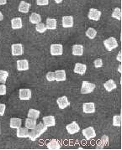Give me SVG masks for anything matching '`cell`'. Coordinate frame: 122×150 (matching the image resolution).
<instances>
[{
    "label": "cell",
    "mask_w": 122,
    "mask_h": 150,
    "mask_svg": "<svg viewBox=\"0 0 122 150\" xmlns=\"http://www.w3.org/2000/svg\"><path fill=\"white\" fill-rule=\"evenodd\" d=\"M46 129H47V127L45 126L43 122H40L39 124H36L33 129H31V132H29L28 138H30L31 141H35L41 135H42L43 133L46 131Z\"/></svg>",
    "instance_id": "1"
},
{
    "label": "cell",
    "mask_w": 122,
    "mask_h": 150,
    "mask_svg": "<svg viewBox=\"0 0 122 150\" xmlns=\"http://www.w3.org/2000/svg\"><path fill=\"white\" fill-rule=\"evenodd\" d=\"M95 89V85L88 81H83L82 87H81V93L82 94H89Z\"/></svg>",
    "instance_id": "2"
},
{
    "label": "cell",
    "mask_w": 122,
    "mask_h": 150,
    "mask_svg": "<svg viewBox=\"0 0 122 150\" xmlns=\"http://www.w3.org/2000/svg\"><path fill=\"white\" fill-rule=\"evenodd\" d=\"M104 45L105 46V48L107 49V50L111 51L113 50L114 49L117 48L118 46V42L114 37H110L109 39L105 40L104 41Z\"/></svg>",
    "instance_id": "3"
},
{
    "label": "cell",
    "mask_w": 122,
    "mask_h": 150,
    "mask_svg": "<svg viewBox=\"0 0 122 150\" xmlns=\"http://www.w3.org/2000/svg\"><path fill=\"white\" fill-rule=\"evenodd\" d=\"M83 135L87 140H90L92 138L96 137V132L93 127H88L83 130Z\"/></svg>",
    "instance_id": "4"
},
{
    "label": "cell",
    "mask_w": 122,
    "mask_h": 150,
    "mask_svg": "<svg viewBox=\"0 0 122 150\" xmlns=\"http://www.w3.org/2000/svg\"><path fill=\"white\" fill-rule=\"evenodd\" d=\"M13 55H21L24 53V47L21 44H14L11 45Z\"/></svg>",
    "instance_id": "5"
},
{
    "label": "cell",
    "mask_w": 122,
    "mask_h": 150,
    "mask_svg": "<svg viewBox=\"0 0 122 150\" xmlns=\"http://www.w3.org/2000/svg\"><path fill=\"white\" fill-rule=\"evenodd\" d=\"M101 16V12L99 10H98L96 8H90L88 11V17L91 20H94V21H98L99 20Z\"/></svg>",
    "instance_id": "6"
},
{
    "label": "cell",
    "mask_w": 122,
    "mask_h": 150,
    "mask_svg": "<svg viewBox=\"0 0 122 150\" xmlns=\"http://www.w3.org/2000/svg\"><path fill=\"white\" fill-rule=\"evenodd\" d=\"M63 52V47L61 45L54 44L51 45V54L52 55H61Z\"/></svg>",
    "instance_id": "7"
},
{
    "label": "cell",
    "mask_w": 122,
    "mask_h": 150,
    "mask_svg": "<svg viewBox=\"0 0 122 150\" xmlns=\"http://www.w3.org/2000/svg\"><path fill=\"white\" fill-rule=\"evenodd\" d=\"M19 96L20 100L28 101L31 98V91L30 89H20L19 92Z\"/></svg>",
    "instance_id": "8"
},
{
    "label": "cell",
    "mask_w": 122,
    "mask_h": 150,
    "mask_svg": "<svg viewBox=\"0 0 122 150\" xmlns=\"http://www.w3.org/2000/svg\"><path fill=\"white\" fill-rule=\"evenodd\" d=\"M66 128H67V132L70 134H75V133L79 132L80 130V127L78 126V124L76 122H73L72 123L67 125Z\"/></svg>",
    "instance_id": "9"
},
{
    "label": "cell",
    "mask_w": 122,
    "mask_h": 150,
    "mask_svg": "<svg viewBox=\"0 0 122 150\" xmlns=\"http://www.w3.org/2000/svg\"><path fill=\"white\" fill-rule=\"evenodd\" d=\"M83 111L84 113H93L95 112V105L93 102H86L83 105Z\"/></svg>",
    "instance_id": "10"
},
{
    "label": "cell",
    "mask_w": 122,
    "mask_h": 150,
    "mask_svg": "<svg viewBox=\"0 0 122 150\" xmlns=\"http://www.w3.org/2000/svg\"><path fill=\"white\" fill-rule=\"evenodd\" d=\"M56 102H57V105H58V107H59L60 109H65V108H67L70 105V102L68 101L67 97L65 96L59 97L56 100Z\"/></svg>",
    "instance_id": "11"
},
{
    "label": "cell",
    "mask_w": 122,
    "mask_h": 150,
    "mask_svg": "<svg viewBox=\"0 0 122 150\" xmlns=\"http://www.w3.org/2000/svg\"><path fill=\"white\" fill-rule=\"evenodd\" d=\"M43 123L46 127H53L56 125L55 117L53 116H46L43 117Z\"/></svg>",
    "instance_id": "12"
},
{
    "label": "cell",
    "mask_w": 122,
    "mask_h": 150,
    "mask_svg": "<svg viewBox=\"0 0 122 150\" xmlns=\"http://www.w3.org/2000/svg\"><path fill=\"white\" fill-rule=\"evenodd\" d=\"M87 71V66L82 63H77L74 66V72L79 75H84Z\"/></svg>",
    "instance_id": "13"
},
{
    "label": "cell",
    "mask_w": 122,
    "mask_h": 150,
    "mask_svg": "<svg viewBox=\"0 0 122 150\" xmlns=\"http://www.w3.org/2000/svg\"><path fill=\"white\" fill-rule=\"evenodd\" d=\"M17 69L19 71H27L29 69V62L27 60H17Z\"/></svg>",
    "instance_id": "14"
},
{
    "label": "cell",
    "mask_w": 122,
    "mask_h": 150,
    "mask_svg": "<svg viewBox=\"0 0 122 150\" xmlns=\"http://www.w3.org/2000/svg\"><path fill=\"white\" fill-rule=\"evenodd\" d=\"M55 73V81H64L67 79V74L64 70L61 71H56L54 72Z\"/></svg>",
    "instance_id": "15"
},
{
    "label": "cell",
    "mask_w": 122,
    "mask_h": 150,
    "mask_svg": "<svg viewBox=\"0 0 122 150\" xmlns=\"http://www.w3.org/2000/svg\"><path fill=\"white\" fill-rule=\"evenodd\" d=\"M62 26L64 28H71L73 26V16H64L62 18Z\"/></svg>",
    "instance_id": "16"
},
{
    "label": "cell",
    "mask_w": 122,
    "mask_h": 150,
    "mask_svg": "<svg viewBox=\"0 0 122 150\" xmlns=\"http://www.w3.org/2000/svg\"><path fill=\"white\" fill-rule=\"evenodd\" d=\"M22 26H23L22 19L20 18H14L13 19H11V27L13 30L21 29Z\"/></svg>",
    "instance_id": "17"
},
{
    "label": "cell",
    "mask_w": 122,
    "mask_h": 150,
    "mask_svg": "<svg viewBox=\"0 0 122 150\" xmlns=\"http://www.w3.org/2000/svg\"><path fill=\"white\" fill-rule=\"evenodd\" d=\"M30 8H31V4L29 3L21 1L19 5V11L20 13H27L30 10Z\"/></svg>",
    "instance_id": "18"
},
{
    "label": "cell",
    "mask_w": 122,
    "mask_h": 150,
    "mask_svg": "<svg viewBox=\"0 0 122 150\" xmlns=\"http://www.w3.org/2000/svg\"><path fill=\"white\" fill-rule=\"evenodd\" d=\"M47 149L51 150H56L61 149V144L60 143L56 140V139H52L47 144Z\"/></svg>",
    "instance_id": "19"
},
{
    "label": "cell",
    "mask_w": 122,
    "mask_h": 150,
    "mask_svg": "<svg viewBox=\"0 0 122 150\" xmlns=\"http://www.w3.org/2000/svg\"><path fill=\"white\" fill-rule=\"evenodd\" d=\"M17 137L18 138H28L29 136V131L26 127H18L17 128Z\"/></svg>",
    "instance_id": "20"
},
{
    "label": "cell",
    "mask_w": 122,
    "mask_h": 150,
    "mask_svg": "<svg viewBox=\"0 0 122 150\" xmlns=\"http://www.w3.org/2000/svg\"><path fill=\"white\" fill-rule=\"evenodd\" d=\"M104 88H105V90L107 91H113L114 89H116V83L114 81V80H109V81H107L104 85Z\"/></svg>",
    "instance_id": "21"
},
{
    "label": "cell",
    "mask_w": 122,
    "mask_h": 150,
    "mask_svg": "<svg viewBox=\"0 0 122 150\" xmlns=\"http://www.w3.org/2000/svg\"><path fill=\"white\" fill-rule=\"evenodd\" d=\"M83 46L81 45H75L73 47V55H83Z\"/></svg>",
    "instance_id": "22"
},
{
    "label": "cell",
    "mask_w": 122,
    "mask_h": 150,
    "mask_svg": "<svg viewBox=\"0 0 122 150\" xmlns=\"http://www.w3.org/2000/svg\"><path fill=\"white\" fill-rule=\"evenodd\" d=\"M46 30H56V19L48 18L46 19Z\"/></svg>",
    "instance_id": "23"
},
{
    "label": "cell",
    "mask_w": 122,
    "mask_h": 150,
    "mask_svg": "<svg viewBox=\"0 0 122 150\" xmlns=\"http://www.w3.org/2000/svg\"><path fill=\"white\" fill-rule=\"evenodd\" d=\"M41 17L39 13H32L30 16V22L32 23V24H37L39 23H41Z\"/></svg>",
    "instance_id": "24"
},
{
    "label": "cell",
    "mask_w": 122,
    "mask_h": 150,
    "mask_svg": "<svg viewBox=\"0 0 122 150\" xmlns=\"http://www.w3.org/2000/svg\"><path fill=\"white\" fill-rule=\"evenodd\" d=\"M22 124V121L19 118H11L10 119V123H9V126L11 128H18L19 127L21 126Z\"/></svg>",
    "instance_id": "25"
},
{
    "label": "cell",
    "mask_w": 122,
    "mask_h": 150,
    "mask_svg": "<svg viewBox=\"0 0 122 150\" xmlns=\"http://www.w3.org/2000/svg\"><path fill=\"white\" fill-rule=\"evenodd\" d=\"M36 125V119H33V118H30L28 117L25 120V127L28 129H33Z\"/></svg>",
    "instance_id": "26"
},
{
    "label": "cell",
    "mask_w": 122,
    "mask_h": 150,
    "mask_svg": "<svg viewBox=\"0 0 122 150\" xmlns=\"http://www.w3.org/2000/svg\"><path fill=\"white\" fill-rule=\"evenodd\" d=\"M40 117V111L36 109H30L28 112V117L33 118V119H37Z\"/></svg>",
    "instance_id": "27"
},
{
    "label": "cell",
    "mask_w": 122,
    "mask_h": 150,
    "mask_svg": "<svg viewBox=\"0 0 122 150\" xmlns=\"http://www.w3.org/2000/svg\"><path fill=\"white\" fill-rule=\"evenodd\" d=\"M96 35H97V31L94 29H93V28H88L86 31V36L88 38L91 39V40L94 39L96 37Z\"/></svg>",
    "instance_id": "28"
},
{
    "label": "cell",
    "mask_w": 122,
    "mask_h": 150,
    "mask_svg": "<svg viewBox=\"0 0 122 150\" xmlns=\"http://www.w3.org/2000/svg\"><path fill=\"white\" fill-rule=\"evenodd\" d=\"M112 17L118 19V20H121V8H116L112 13Z\"/></svg>",
    "instance_id": "29"
},
{
    "label": "cell",
    "mask_w": 122,
    "mask_h": 150,
    "mask_svg": "<svg viewBox=\"0 0 122 150\" xmlns=\"http://www.w3.org/2000/svg\"><path fill=\"white\" fill-rule=\"evenodd\" d=\"M113 125L115 127L121 126V116L116 115L113 117Z\"/></svg>",
    "instance_id": "30"
},
{
    "label": "cell",
    "mask_w": 122,
    "mask_h": 150,
    "mask_svg": "<svg viewBox=\"0 0 122 150\" xmlns=\"http://www.w3.org/2000/svg\"><path fill=\"white\" fill-rule=\"evenodd\" d=\"M9 76V73L5 71H0V82L5 83L7 78Z\"/></svg>",
    "instance_id": "31"
},
{
    "label": "cell",
    "mask_w": 122,
    "mask_h": 150,
    "mask_svg": "<svg viewBox=\"0 0 122 150\" xmlns=\"http://www.w3.org/2000/svg\"><path fill=\"white\" fill-rule=\"evenodd\" d=\"M36 30L37 32H39V33H44V32H46V24H43V23H39V24H37L36 27Z\"/></svg>",
    "instance_id": "32"
},
{
    "label": "cell",
    "mask_w": 122,
    "mask_h": 150,
    "mask_svg": "<svg viewBox=\"0 0 122 150\" xmlns=\"http://www.w3.org/2000/svg\"><path fill=\"white\" fill-rule=\"evenodd\" d=\"M46 80L48 81H55V73L54 72H48L46 74Z\"/></svg>",
    "instance_id": "33"
},
{
    "label": "cell",
    "mask_w": 122,
    "mask_h": 150,
    "mask_svg": "<svg viewBox=\"0 0 122 150\" xmlns=\"http://www.w3.org/2000/svg\"><path fill=\"white\" fill-rule=\"evenodd\" d=\"M38 6H46L49 4V0H36Z\"/></svg>",
    "instance_id": "34"
},
{
    "label": "cell",
    "mask_w": 122,
    "mask_h": 150,
    "mask_svg": "<svg viewBox=\"0 0 122 150\" xmlns=\"http://www.w3.org/2000/svg\"><path fill=\"white\" fill-rule=\"evenodd\" d=\"M93 64H94V66L96 68H99V67H102L103 66V61H102L101 59H96V60H94Z\"/></svg>",
    "instance_id": "35"
},
{
    "label": "cell",
    "mask_w": 122,
    "mask_h": 150,
    "mask_svg": "<svg viewBox=\"0 0 122 150\" xmlns=\"http://www.w3.org/2000/svg\"><path fill=\"white\" fill-rule=\"evenodd\" d=\"M5 94H6V86L0 85V96L5 95Z\"/></svg>",
    "instance_id": "36"
},
{
    "label": "cell",
    "mask_w": 122,
    "mask_h": 150,
    "mask_svg": "<svg viewBox=\"0 0 122 150\" xmlns=\"http://www.w3.org/2000/svg\"><path fill=\"white\" fill-rule=\"evenodd\" d=\"M6 110V106L4 104H0V116H3Z\"/></svg>",
    "instance_id": "37"
},
{
    "label": "cell",
    "mask_w": 122,
    "mask_h": 150,
    "mask_svg": "<svg viewBox=\"0 0 122 150\" xmlns=\"http://www.w3.org/2000/svg\"><path fill=\"white\" fill-rule=\"evenodd\" d=\"M117 60L118 61H121V51H120L118 55H117Z\"/></svg>",
    "instance_id": "38"
},
{
    "label": "cell",
    "mask_w": 122,
    "mask_h": 150,
    "mask_svg": "<svg viewBox=\"0 0 122 150\" xmlns=\"http://www.w3.org/2000/svg\"><path fill=\"white\" fill-rule=\"evenodd\" d=\"M7 4V0H0V5H5Z\"/></svg>",
    "instance_id": "39"
},
{
    "label": "cell",
    "mask_w": 122,
    "mask_h": 150,
    "mask_svg": "<svg viewBox=\"0 0 122 150\" xmlns=\"http://www.w3.org/2000/svg\"><path fill=\"white\" fill-rule=\"evenodd\" d=\"M4 19V15H3V13L0 12V21H2Z\"/></svg>",
    "instance_id": "40"
},
{
    "label": "cell",
    "mask_w": 122,
    "mask_h": 150,
    "mask_svg": "<svg viewBox=\"0 0 122 150\" xmlns=\"http://www.w3.org/2000/svg\"><path fill=\"white\" fill-rule=\"evenodd\" d=\"M54 1H55L56 4H60V3H61L63 0H54Z\"/></svg>",
    "instance_id": "41"
},
{
    "label": "cell",
    "mask_w": 122,
    "mask_h": 150,
    "mask_svg": "<svg viewBox=\"0 0 122 150\" xmlns=\"http://www.w3.org/2000/svg\"><path fill=\"white\" fill-rule=\"evenodd\" d=\"M118 71H119V72H121V66H119Z\"/></svg>",
    "instance_id": "42"
}]
</instances>
